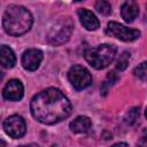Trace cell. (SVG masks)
<instances>
[{"instance_id":"8fae6325","label":"cell","mask_w":147,"mask_h":147,"mask_svg":"<svg viewBox=\"0 0 147 147\" xmlns=\"http://www.w3.org/2000/svg\"><path fill=\"white\" fill-rule=\"evenodd\" d=\"M139 14V6L137 0H125L121 8V15L125 22L131 23Z\"/></svg>"},{"instance_id":"ba28073f","label":"cell","mask_w":147,"mask_h":147,"mask_svg":"<svg viewBox=\"0 0 147 147\" xmlns=\"http://www.w3.org/2000/svg\"><path fill=\"white\" fill-rule=\"evenodd\" d=\"M42 52L37 48L26 49L22 55V65L28 71H34L39 68L42 61Z\"/></svg>"},{"instance_id":"d6986e66","label":"cell","mask_w":147,"mask_h":147,"mask_svg":"<svg viewBox=\"0 0 147 147\" xmlns=\"http://www.w3.org/2000/svg\"><path fill=\"white\" fill-rule=\"evenodd\" d=\"M139 145L140 146H147V129H145L142 131L140 140H139Z\"/></svg>"},{"instance_id":"5b68a950","label":"cell","mask_w":147,"mask_h":147,"mask_svg":"<svg viewBox=\"0 0 147 147\" xmlns=\"http://www.w3.org/2000/svg\"><path fill=\"white\" fill-rule=\"evenodd\" d=\"M68 79L75 90L80 91L88 87L92 83V76L90 71L79 64L72 65L68 71Z\"/></svg>"},{"instance_id":"7c38bea8","label":"cell","mask_w":147,"mask_h":147,"mask_svg":"<svg viewBox=\"0 0 147 147\" xmlns=\"http://www.w3.org/2000/svg\"><path fill=\"white\" fill-rule=\"evenodd\" d=\"M91 119L87 116H78L70 123V130L74 133H85L91 127Z\"/></svg>"},{"instance_id":"5bb4252c","label":"cell","mask_w":147,"mask_h":147,"mask_svg":"<svg viewBox=\"0 0 147 147\" xmlns=\"http://www.w3.org/2000/svg\"><path fill=\"white\" fill-rule=\"evenodd\" d=\"M119 79V77H118V75L116 74V71H110V72H108V75H107V78H106V80L103 82V84H102V87H101V92H102V95H106L107 94V92H108V90L117 82Z\"/></svg>"},{"instance_id":"30bf717a","label":"cell","mask_w":147,"mask_h":147,"mask_svg":"<svg viewBox=\"0 0 147 147\" xmlns=\"http://www.w3.org/2000/svg\"><path fill=\"white\" fill-rule=\"evenodd\" d=\"M77 14H78V17L80 20V23L83 24V26L86 30L93 31V30H96L100 26L99 20L96 18V16L92 11H90L85 8H80V9H78Z\"/></svg>"},{"instance_id":"44dd1931","label":"cell","mask_w":147,"mask_h":147,"mask_svg":"<svg viewBox=\"0 0 147 147\" xmlns=\"http://www.w3.org/2000/svg\"><path fill=\"white\" fill-rule=\"evenodd\" d=\"M145 18H146V21H147V6H146V14H145Z\"/></svg>"},{"instance_id":"52a82bcc","label":"cell","mask_w":147,"mask_h":147,"mask_svg":"<svg viewBox=\"0 0 147 147\" xmlns=\"http://www.w3.org/2000/svg\"><path fill=\"white\" fill-rule=\"evenodd\" d=\"M3 130L11 138H22L25 134L26 125L22 116L11 115L7 117L3 122Z\"/></svg>"},{"instance_id":"603a6c76","label":"cell","mask_w":147,"mask_h":147,"mask_svg":"<svg viewBox=\"0 0 147 147\" xmlns=\"http://www.w3.org/2000/svg\"><path fill=\"white\" fill-rule=\"evenodd\" d=\"M74 1H76V2H78V1H83V0H74Z\"/></svg>"},{"instance_id":"4fadbf2b","label":"cell","mask_w":147,"mask_h":147,"mask_svg":"<svg viewBox=\"0 0 147 147\" xmlns=\"http://www.w3.org/2000/svg\"><path fill=\"white\" fill-rule=\"evenodd\" d=\"M0 61L3 68H13L16 63V57L13 49L6 45H2L0 48Z\"/></svg>"},{"instance_id":"ac0fdd59","label":"cell","mask_w":147,"mask_h":147,"mask_svg":"<svg viewBox=\"0 0 147 147\" xmlns=\"http://www.w3.org/2000/svg\"><path fill=\"white\" fill-rule=\"evenodd\" d=\"M138 117H139V107H133L127 111L125 116V122L129 125H132L138 119Z\"/></svg>"},{"instance_id":"277c9868","label":"cell","mask_w":147,"mask_h":147,"mask_svg":"<svg viewBox=\"0 0 147 147\" xmlns=\"http://www.w3.org/2000/svg\"><path fill=\"white\" fill-rule=\"evenodd\" d=\"M72 22L69 18L59 21L48 32L47 40L53 45H61L65 42L72 32Z\"/></svg>"},{"instance_id":"9c48e42d","label":"cell","mask_w":147,"mask_h":147,"mask_svg":"<svg viewBox=\"0 0 147 147\" xmlns=\"http://www.w3.org/2000/svg\"><path fill=\"white\" fill-rule=\"evenodd\" d=\"M24 87L23 84L17 79H10L2 90V95L6 100L9 101H18L23 98Z\"/></svg>"},{"instance_id":"2e32d148","label":"cell","mask_w":147,"mask_h":147,"mask_svg":"<svg viewBox=\"0 0 147 147\" xmlns=\"http://www.w3.org/2000/svg\"><path fill=\"white\" fill-rule=\"evenodd\" d=\"M130 62V53L129 52H123L119 57L117 59V62H116V69L122 71L124 69H126L127 64Z\"/></svg>"},{"instance_id":"7402d4cb","label":"cell","mask_w":147,"mask_h":147,"mask_svg":"<svg viewBox=\"0 0 147 147\" xmlns=\"http://www.w3.org/2000/svg\"><path fill=\"white\" fill-rule=\"evenodd\" d=\"M145 116H146V118H147V109H146V113H145Z\"/></svg>"},{"instance_id":"7a4b0ae2","label":"cell","mask_w":147,"mask_h":147,"mask_svg":"<svg viewBox=\"0 0 147 147\" xmlns=\"http://www.w3.org/2000/svg\"><path fill=\"white\" fill-rule=\"evenodd\" d=\"M33 23L31 13L23 6L10 5L3 13L2 26L10 36H22L26 33Z\"/></svg>"},{"instance_id":"3957f363","label":"cell","mask_w":147,"mask_h":147,"mask_svg":"<svg viewBox=\"0 0 147 147\" xmlns=\"http://www.w3.org/2000/svg\"><path fill=\"white\" fill-rule=\"evenodd\" d=\"M117 48L114 45H109V44H102V45H98L95 47L88 48L85 53V60L87 61V63L96 69V70H101L107 68L115 59Z\"/></svg>"},{"instance_id":"e0dca14e","label":"cell","mask_w":147,"mask_h":147,"mask_svg":"<svg viewBox=\"0 0 147 147\" xmlns=\"http://www.w3.org/2000/svg\"><path fill=\"white\" fill-rule=\"evenodd\" d=\"M134 75L141 80L147 82V62L140 63L136 69H134Z\"/></svg>"},{"instance_id":"8992f818","label":"cell","mask_w":147,"mask_h":147,"mask_svg":"<svg viewBox=\"0 0 147 147\" xmlns=\"http://www.w3.org/2000/svg\"><path fill=\"white\" fill-rule=\"evenodd\" d=\"M106 33L110 37H115L123 41H133L137 40L140 37V31L136 29L126 28L123 24H119L117 22H109L106 28Z\"/></svg>"},{"instance_id":"ffe728a7","label":"cell","mask_w":147,"mask_h":147,"mask_svg":"<svg viewBox=\"0 0 147 147\" xmlns=\"http://www.w3.org/2000/svg\"><path fill=\"white\" fill-rule=\"evenodd\" d=\"M118 145H123V146H127V144H125V142H117V144H115V146H118Z\"/></svg>"},{"instance_id":"9a60e30c","label":"cell","mask_w":147,"mask_h":147,"mask_svg":"<svg viewBox=\"0 0 147 147\" xmlns=\"http://www.w3.org/2000/svg\"><path fill=\"white\" fill-rule=\"evenodd\" d=\"M95 9L98 13H100L101 15H109L111 13V6L107 0H98L95 2Z\"/></svg>"},{"instance_id":"6da1fadb","label":"cell","mask_w":147,"mask_h":147,"mask_svg":"<svg viewBox=\"0 0 147 147\" xmlns=\"http://www.w3.org/2000/svg\"><path fill=\"white\" fill-rule=\"evenodd\" d=\"M31 114L34 119L42 124H55L67 118L72 110L69 99L57 88L49 87L31 100Z\"/></svg>"}]
</instances>
